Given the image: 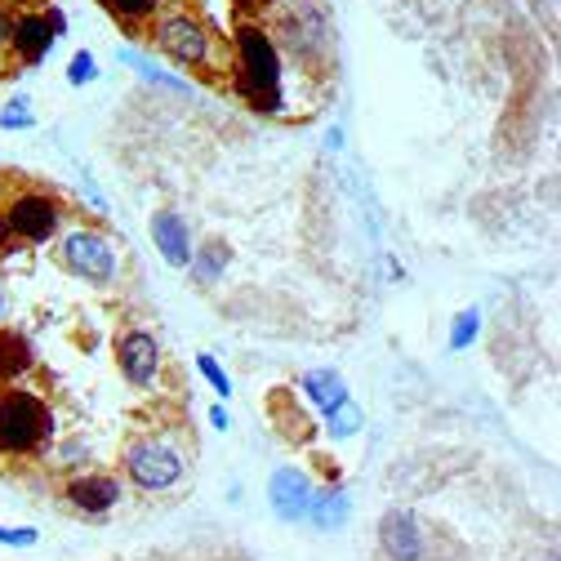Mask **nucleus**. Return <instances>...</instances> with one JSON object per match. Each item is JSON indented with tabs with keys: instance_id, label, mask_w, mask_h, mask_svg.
Returning a JSON list of instances; mask_svg holds the SVG:
<instances>
[{
	"instance_id": "1",
	"label": "nucleus",
	"mask_w": 561,
	"mask_h": 561,
	"mask_svg": "<svg viewBox=\"0 0 561 561\" xmlns=\"http://www.w3.org/2000/svg\"><path fill=\"white\" fill-rule=\"evenodd\" d=\"M232 77L241 99L254 112H286V54H280L276 36L267 23H241L232 41Z\"/></svg>"
},
{
	"instance_id": "2",
	"label": "nucleus",
	"mask_w": 561,
	"mask_h": 561,
	"mask_svg": "<svg viewBox=\"0 0 561 561\" xmlns=\"http://www.w3.org/2000/svg\"><path fill=\"white\" fill-rule=\"evenodd\" d=\"M54 437V410L27 388H0V455L27 459Z\"/></svg>"
},
{
	"instance_id": "3",
	"label": "nucleus",
	"mask_w": 561,
	"mask_h": 561,
	"mask_svg": "<svg viewBox=\"0 0 561 561\" xmlns=\"http://www.w3.org/2000/svg\"><path fill=\"white\" fill-rule=\"evenodd\" d=\"M148 36L174 67H209L215 62V27L187 5L161 10L148 23Z\"/></svg>"
},
{
	"instance_id": "4",
	"label": "nucleus",
	"mask_w": 561,
	"mask_h": 561,
	"mask_svg": "<svg viewBox=\"0 0 561 561\" xmlns=\"http://www.w3.org/2000/svg\"><path fill=\"white\" fill-rule=\"evenodd\" d=\"M125 477L138 490H148V495H165V490H174L187 477V459L179 446L161 437H138L125 446Z\"/></svg>"
},
{
	"instance_id": "5",
	"label": "nucleus",
	"mask_w": 561,
	"mask_h": 561,
	"mask_svg": "<svg viewBox=\"0 0 561 561\" xmlns=\"http://www.w3.org/2000/svg\"><path fill=\"white\" fill-rule=\"evenodd\" d=\"M58 263L90 280V286H112L116 272H121V259H116V245L99 232V228H72L58 245Z\"/></svg>"
},
{
	"instance_id": "6",
	"label": "nucleus",
	"mask_w": 561,
	"mask_h": 561,
	"mask_svg": "<svg viewBox=\"0 0 561 561\" xmlns=\"http://www.w3.org/2000/svg\"><path fill=\"white\" fill-rule=\"evenodd\" d=\"M280 54H286V62H304V67H321L325 54H330V19L321 14V5H295L286 19H280V27H272Z\"/></svg>"
},
{
	"instance_id": "7",
	"label": "nucleus",
	"mask_w": 561,
	"mask_h": 561,
	"mask_svg": "<svg viewBox=\"0 0 561 561\" xmlns=\"http://www.w3.org/2000/svg\"><path fill=\"white\" fill-rule=\"evenodd\" d=\"M0 215H5L14 241H32V245H41V241H49V237L58 232V224H62V205H58L54 192L27 187V192H19L5 209H0Z\"/></svg>"
},
{
	"instance_id": "8",
	"label": "nucleus",
	"mask_w": 561,
	"mask_h": 561,
	"mask_svg": "<svg viewBox=\"0 0 561 561\" xmlns=\"http://www.w3.org/2000/svg\"><path fill=\"white\" fill-rule=\"evenodd\" d=\"M62 27H67V19L58 14V10H19L14 14V36H10V49H14V58L19 62H41V58H49V49L58 45V36H62Z\"/></svg>"
},
{
	"instance_id": "9",
	"label": "nucleus",
	"mask_w": 561,
	"mask_h": 561,
	"mask_svg": "<svg viewBox=\"0 0 561 561\" xmlns=\"http://www.w3.org/2000/svg\"><path fill=\"white\" fill-rule=\"evenodd\" d=\"M116 366L125 375V383L134 388H152L161 379V343L148 330H125L116 339Z\"/></svg>"
},
{
	"instance_id": "10",
	"label": "nucleus",
	"mask_w": 561,
	"mask_h": 561,
	"mask_svg": "<svg viewBox=\"0 0 561 561\" xmlns=\"http://www.w3.org/2000/svg\"><path fill=\"white\" fill-rule=\"evenodd\" d=\"M379 543L392 561H428V530L419 526V517L405 513V508H392L379 522Z\"/></svg>"
},
{
	"instance_id": "11",
	"label": "nucleus",
	"mask_w": 561,
	"mask_h": 561,
	"mask_svg": "<svg viewBox=\"0 0 561 561\" xmlns=\"http://www.w3.org/2000/svg\"><path fill=\"white\" fill-rule=\"evenodd\" d=\"M267 500H272V513L280 522H304L308 517V504H312V481L308 472L299 468H276L272 481H267Z\"/></svg>"
},
{
	"instance_id": "12",
	"label": "nucleus",
	"mask_w": 561,
	"mask_h": 561,
	"mask_svg": "<svg viewBox=\"0 0 561 561\" xmlns=\"http://www.w3.org/2000/svg\"><path fill=\"white\" fill-rule=\"evenodd\" d=\"M152 245L161 250V259L170 263V267H187L192 263V228H187V219L179 215V209H157L152 215Z\"/></svg>"
},
{
	"instance_id": "13",
	"label": "nucleus",
	"mask_w": 561,
	"mask_h": 561,
	"mask_svg": "<svg viewBox=\"0 0 561 561\" xmlns=\"http://www.w3.org/2000/svg\"><path fill=\"white\" fill-rule=\"evenodd\" d=\"M116 500H121V481L107 472H81V477L67 481V504L81 508V513L99 517V513L116 508Z\"/></svg>"
},
{
	"instance_id": "14",
	"label": "nucleus",
	"mask_w": 561,
	"mask_h": 561,
	"mask_svg": "<svg viewBox=\"0 0 561 561\" xmlns=\"http://www.w3.org/2000/svg\"><path fill=\"white\" fill-rule=\"evenodd\" d=\"M36 370V353L32 343L19 334V330H5L0 325V388H10L19 379H27Z\"/></svg>"
},
{
	"instance_id": "15",
	"label": "nucleus",
	"mask_w": 561,
	"mask_h": 561,
	"mask_svg": "<svg viewBox=\"0 0 561 561\" xmlns=\"http://www.w3.org/2000/svg\"><path fill=\"white\" fill-rule=\"evenodd\" d=\"M347 517H353V500H347L343 485H334V490H312V504H308V517H304V522H312L317 530L330 535V530H343Z\"/></svg>"
},
{
	"instance_id": "16",
	"label": "nucleus",
	"mask_w": 561,
	"mask_h": 561,
	"mask_svg": "<svg viewBox=\"0 0 561 561\" xmlns=\"http://www.w3.org/2000/svg\"><path fill=\"white\" fill-rule=\"evenodd\" d=\"M299 388H304V397H308V401H312L321 414L347 397V383H343V375H339V370H330V366H317V370H308V375L299 379Z\"/></svg>"
},
{
	"instance_id": "17",
	"label": "nucleus",
	"mask_w": 561,
	"mask_h": 561,
	"mask_svg": "<svg viewBox=\"0 0 561 561\" xmlns=\"http://www.w3.org/2000/svg\"><path fill=\"white\" fill-rule=\"evenodd\" d=\"M228 263H232V250H228L224 241H205V245L192 250V263H187V267H192V276L201 280V286H215Z\"/></svg>"
},
{
	"instance_id": "18",
	"label": "nucleus",
	"mask_w": 561,
	"mask_h": 561,
	"mask_svg": "<svg viewBox=\"0 0 561 561\" xmlns=\"http://www.w3.org/2000/svg\"><path fill=\"white\" fill-rule=\"evenodd\" d=\"M121 58H125V62L134 67V72L148 81V85H157V90H165V94H179V99H183V94H192V81H187V77H174V72H165V67H157L152 58L134 54V49H125Z\"/></svg>"
},
{
	"instance_id": "19",
	"label": "nucleus",
	"mask_w": 561,
	"mask_h": 561,
	"mask_svg": "<svg viewBox=\"0 0 561 561\" xmlns=\"http://www.w3.org/2000/svg\"><path fill=\"white\" fill-rule=\"evenodd\" d=\"M99 5H103L116 23H125L129 32H138V27H148V23L165 10V0H99Z\"/></svg>"
},
{
	"instance_id": "20",
	"label": "nucleus",
	"mask_w": 561,
	"mask_h": 561,
	"mask_svg": "<svg viewBox=\"0 0 561 561\" xmlns=\"http://www.w3.org/2000/svg\"><path fill=\"white\" fill-rule=\"evenodd\" d=\"M362 424H366V414H362V405H357L353 397H343L339 405H330V410H325V433H330L334 442L357 437V433H362Z\"/></svg>"
},
{
	"instance_id": "21",
	"label": "nucleus",
	"mask_w": 561,
	"mask_h": 561,
	"mask_svg": "<svg viewBox=\"0 0 561 561\" xmlns=\"http://www.w3.org/2000/svg\"><path fill=\"white\" fill-rule=\"evenodd\" d=\"M477 334H481V312L477 308L455 312V321H450V353H463V347H472Z\"/></svg>"
},
{
	"instance_id": "22",
	"label": "nucleus",
	"mask_w": 561,
	"mask_h": 561,
	"mask_svg": "<svg viewBox=\"0 0 561 561\" xmlns=\"http://www.w3.org/2000/svg\"><path fill=\"white\" fill-rule=\"evenodd\" d=\"M32 125H36V112H32L27 94H19V99H10L5 107H0V129H32Z\"/></svg>"
},
{
	"instance_id": "23",
	"label": "nucleus",
	"mask_w": 561,
	"mask_h": 561,
	"mask_svg": "<svg viewBox=\"0 0 561 561\" xmlns=\"http://www.w3.org/2000/svg\"><path fill=\"white\" fill-rule=\"evenodd\" d=\"M99 81V58L90 49H77L67 62V85H94Z\"/></svg>"
},
{
	"instance_id": "24",
	"label": "nucleus",
	"mask_w": 561,
	"mask_h": 561,
	"mask_svg": "<svg viewBox=\"0 0 561 561\" xmlns=\"http://www.w3.org/2000/svg\"><path fill=\"white\" fill-rule=\"evenodd\" d=\"M196 370H201V379H205L209 388H215L219 397H232V375H228L215 357H209V353H201V357H196Z\"/></svg>"
},
{
	"instance_id": "25",
	"label": "nucleus",
	"mask_w": 561,
	"mask_h": 561,
	"mask_svg": "<svg viewBox=\"0 0 561 561\" xmlns=\"http://www.w3.org/2000/svg\"><path fill=\"white\" fill-rule=\"evenodd\" d=\"M0 543H5V548H36L41 530H32V526H0Z\"/></svg>"
},
{
	"instance_id": "26",
	"label": "nucleus",
	"mask_w": 561,
	"mask_h": 561,
	"mask_svg": "<svg viewBox=\"0 0 561 561\" xmlns=\"http://www.w3.org/2000/svg\"><path fill=\"white\" fill-rule=\"evenodd\" d=\"M14 14L19 10H10V5H0V54L10 49V36H14Z\"/></svg>"
},
{
	"instance_id": "27",
	"label": "nucleus",
	"mask_w": 561,
	"mask_h": 561,
	"mask_svg": "<svg viewBox=\"0 0 561 561\" xmlns=\"http://www.w3.org/2000/svg\"><path fill=\"white\" fill-rule=\"evenodd\" d=\"M14 250V237H10V224H5V215H0V254H10Z\"/></svg>"
},
{
	"instance_id": "28",
	"label": "nucleus",
	"mask_w": 561,
	"mask_h": 561,
	"mask_svg": "<svg viewBox=\"0 0 561 561\" xmlns=\"http://www.w3.org/2000/svg\"><path fill=\"white\" fill-rule=\"evenodd\" d=\"M209 424H215V428L224 433V428L232 424V419H228V410H224V405H215V410H209Z\"/></svg>"
},
{
	"instance_id": "29",
	"label": "nucleus",
	"mask_w": 561,
	"mask_h": 561,
	"mask_svg": "<svg viewBox=\"0 0 561 561\" xmlns=\"http://www.w3.org/2000/svg\"><path fill=\"white\" fill-rule=\"evenodd\" d=\"M0 5H10V10H36L41 0H0Z\"/></svg>"
},
{
	"instance_id": "30",
	"label": "nucleus",
	"mask_w": 561,
	"mask_h": 561,
	"mask_svg": "<svg viewBox=\"0 0 561 561\" xmlns=\"http://www.w3.org/2000/svg\"><path fill=\"white\" fill-rule=\"evenodd\" d=\"M0 317H5V286H0Z\"/></svg>"
},
{
	"instance_id": "31",
	"label": "nucleus",
	"mask_w": 561,
	"mask_h": 561,
	"mask_svg": "<svg viewBox=\"0 0 561 561\" xmlns=\"http://www.w3.org/2000/svg\"><path fill=\"white\" fill-rule=\"evenodd\" d=\"M0 77H5V54H0Z\"/></svg>"
}]
</instances>
